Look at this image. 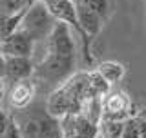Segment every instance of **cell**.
Segmentation results:
<instances>
[{
  "label": "cell",
  "mask_w": 146,
  "mask_h": 138,
  "mask_svg": "<svg viewBox=\"0 0 146 138\" xmlns=\"http://www.w3.org/2000/svg\"><path fill=\"white\" fill-rule=\"evenodd\" d=\"M42 44V57L35 62L33 80L46 89H55L75 73L77 51L71 27L57 22L51 35Z\"/></svg>",
  "instance_id": "1"
},
{
  "label": "cell",
  "mask_w": 146,
  "mask_h": 138,
  "mask_svg": "<svg viewBox=\"0 0 146 138\" xmlns=\"http://www.w3.org/2000/svg\"><path fill=\"white\" fill-rule=\"evenodd\" d=\"M93 96H99V95L91 87L90 71L73 73L66 82H62L60 85L55 87L49 93L46 109L53 116L60 118L70 113H80L86 102Z\"/></svg>",
  "instance_id": "2"
},
{
  "label": "cell",
  "mask_w": 146,
  "mask_h": 138,
  "mask_svg": "<svg viewBox=\"0 0 146 138\" xmlns=\"http://www.w3.org/2000/svg\"><path fill=\"white\" fill-rule=\"evenodd\" d=\"M20 127L22 138H62L60 120L48 109H18L13 114Z\"/></svg>",
  "instance_id": "3"
},
{
  "label": "cell",
  "mask_w": 146,
  "mask_h": 138,
  "mask_svg": "<svg viewBox=\"0 0 146 138\" xmlns=\"http://www.w3.org/2000/svg\"><path fill=\"white\" fill-rule=\"evenodd\" d=\"M57 22L58 20L51 15V11L48 9V6H46L42 0H35V2L26 9L24 15H22L18 29H22L24 33L29 35L36 44H40L51 35V31L55 29Z\"/></svg>",
  "instance_id": "4"
},
{
  "label": "cell",
  "mask_w": 146,
  "mask_h": 138,
  "mask_svg": "<svg viewBox=\"0 0 146 138\" xmlns=\"http://www.w3.org/2000/svg\"><path fill=\"white\" fill-rule=\"evenodd\" d=\"M42 2L48 6V9L51 11V15L57 18L58 22H64L71 27L73 35L79 36L80 44H82V57H84V64L91 66L93 62V57H91V49H90V44H91V38L84 33L80 22H79V16H77V9H75V2L73 0H42Z\"/></svg>",
  "instance_id": "5"
},
{
  "label": "cell",
  "mask_w": 146,
  "mask_h": 138,
  "mask_svg": "<svg viewBox=\"0 0 146 138\" xmlns=\"http://www.w3.org/2000/svg\"><path fill=\"white\" fill-rule=\"evenodd\" d=\"M58 120L62 138H97L100 135V124L91 120L84 113H70Z\"/></svg>",
  "instance_id": "6"
},
{
  "label": "cell",
  "mask_w": 146,
  "mask_h": 138,
  "mask_svg": "<svg viewBox=\"0 0 146 138\" xmlns=\"http://www.w3.org/2000/svg\"><path fill=\"white\" fill-rule=\"evenodd\" d=\"M133 116L131 98L124 91H110L102 98V118L110 120H126Z\"/></svg>",
  "instance_id": "7"
},
{
  "label": "cell",
  "mask_w": 146,
  "mask_h": 138,
  "mask_svg": "<svg viewBox=\"0 0 146 138\" xmlns=\"http://www.w3.org/2000/svg\"><path fill=\"white\" fill-rule=\"evenodd\" d=\"M0 49L4 57H33L36 42L22 29H17L15 33L0 40Z\"/></svg>",
  "instance_id": "8"
},
{
  "label": "cell",
  "mask_w": 146,
  "mask_h": 138,
  "mask_svg": "<svg viewBox=\"0 0 146 138\" xmlns=\"http://www.w3.org/2000/svg\"><path fill=\"white\" fill-rule=\"evenodd\" d=\"M35 62L31 57H6V69H4V82L9 85L17 84L26 78H33Z\"/></svg>",
  "instance_id": "9"
},
{
  "label": "cell",
  "mask_w": 146,
  "mask_h": 138,
  "mask_svg": "<svg viewBox=\"0 0 146 138\" xmlns=\"http://www.w3.org/2000/svg\"><path fill=\"white\" fill-rule=\"evenodd\" d=\"M35 93H36V84L35 80L31 78H26V80H20L17 84L11 85L7 93V98H9V105L13 109H26L29 107V104L33 102L35 98Z\"/></svg>",
  "instance_id": "10"
},
{
  "label": "cell",
  "mask_w": 146,
  "mask_h": 138,
  "mask_svg": "<svg viewBox=\"0 0 146 138\" xmlns=\"http://www.w3.org/2000/svg\"><path fill=\"white\" fill-rule=\"evenodd\" d=\"M97 71L102 75L110 84H117V82L122 80V76H124L126 69L122 64H119L115 60H106V62H100L97 66Z\"/></svg>",
  "instance_id": "11"
},
{
  "label": "cell",
  "mask_w": 146,
  "mask_h": 138,
  "mask_svg": "<svg viewBox=\"0 0 146 138\" xmlns=\"http://www.w3.org/2000/svg\"><path fill=\"white\" fill-rule=\"evenodd\" d=\"M35 0H0V13L2 15H22Z\"/></svg>",
  "instance_id": "12"
},
{
  "label": "cell",
  "mask_w": 146,
  "mask_h": 138,
  "mask_svg": "<svg viewBox=\"0 0 146 138\" xmlns=\"http://www.w3.org/2000/svg\"><path fill=\"white\" fill-rule=\"evenodd\" d=\"M122 127H124V120L102 118L100 120V136L102 138H122Z\"/></svg>",
  "instance_id": "13"
},
{
  "label": "cell",
  "mask_w": 146,
  "mask_h": 138,
  "mask_svg": "<svg viewBox=\"0 0 146 138\" xmlns=\"http://www.w3.org/2000/svg\"><path fill=\"white\" fill-rule=\"evenodd\" d=\"M24 15V13H22ZM22 15H2L0 13V40H4L6 36H9L11 33H15L20 26Z\"/></svg>",
  "instance_id": "14"
},
{
  "label": "cell",
  "mask_w": 146,
  "mask_h": 138,
  "mask_svg": "<svg viewBox=\"0 0 146 138\" xmlns=\"http://www.w3.org/2000/svg\"><path fill=\"white\" fill-rule=\"evenodd\" d=\"M73 2L99 13L104 20H108V16H110V0H73Z\"/></svg>",
  "instance_id": "15"
},
{
  "label": "cell",
  "mask_w": 146,
  "mask_h": 138,
  "mask_svg": "<svg viewBox=\"0 0 146 138\" xmlns=\"http://www.w3.org/2000/svg\"><path fill=\"white\" fill-rule=\"evenodd\" d=\"M122 138H141V129L137 124L135 114L124 120V127H122Z\"/></svg>",
  "instance_id": "16"
},
{
  "label": "cell",
  "mask_w": 146,
  "mask_h": 138,
  "mask_svg": "<svg viewBox=\"0 0 146 138\" xmlns=\"http://www.w3.org/2000/svg\"><path fill=\"white\" fill-rule=\"evenodd\" d=\"M0 138H22V133H20V127H18V124L15 120V116L11 114V120L7 124V129L4 131V135Z\"/></svg>",
  "instance_id": "17"
},
{
  "label": "cell",
  "mask_w": 146,
  "mask_h": 138,
  "mask_svg": "<svg viewBox=\"0 0 146 138\" xmlns=\"http://www.w3.org/2000/svg\"><path fill=\"white\" fill-rule=\"evenodd\" d=\"M9 120H11V114H7L6 111H2V109H0V136H2L4 131L7 129Z\"/></svg>",
  "instance_id": "18"
},
{
  "label": "cell",
  "mask_w": 146,
  "mask_h": 138,
  "mask_svg": "<svg viewBox=\"0 0 146 138\" xmlns=\"http://www.w3.org/2000/svg\"><path fill=\"white\" fill-rule=\"evenodd\" d=\"M4 69H6V57H4L2 49H0V76L4 78Z\"/></svg>",
  "instance_id": "19"
},
{
  "label": "cell",
  "mask_w": 146,
  "mask_h": 138,
  "mask_svg": "<svg viewBox=\"0 0 146 138\" xmlns=\"http://www.w3.org/2000/svg\"><path fill=\"white\" fill-rule=\"evenodd\" d=\"M6 96V82H4V78L0 76V100Z\"/></svg>",
  "instance_id": "20"
},
{
  "label": "cell",
  "mask_w": 146,
  "mask_h": 138,
  "mask_svg": "<svg viewBox=\"0 0 146 138\" xmlns=\"http://www.w3.org/2000/svg\"><path fill=\"white\" fill-rule=\"evenodd\" d=\"M135 114H137L139 118H143V120L146 122V107H144V109H141V111H139V113H135Z\"/></svg>",
  "instance_id": "21"
}]
</instances>
